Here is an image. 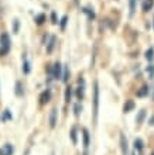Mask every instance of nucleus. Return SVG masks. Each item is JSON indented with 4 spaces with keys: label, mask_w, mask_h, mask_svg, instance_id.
Instances as JSON below:
<instances>
[{
    "label": "nucleus",
    "mask_w": 154,
    "mask_h": 155,
    "mask_svg": "<svg viewBox=\"0 0 154 155\" xmlns=\"http://www.w3.org/2000/svg\"><path fill=\"white\" fill-rule=\"evenodd\" d=\"M14 152V148H13L12 144H4L3 148H0V155H13Z\"/></svg>",
    "instance_id": "3"
},
{
    "label": "nucleus",
    "mask_w": 154,
    "mask_h": 155,
    "mask_svg": "<svg viewBox=\"0 0 154 155\" xmlns=\"http://www.w3.org/2000/svg\"><path fill=\"white\" fill-rule=\"evenodd\" d=\"M154 6V0H146L144 3H143V10L144 12H150L151 8Z\"/></svg>",
    "instance_id": "10"
},
{
    "label": "nucleus",
    "mask_w": 154,
    "mask_h": 155,
    "mask_svg": "<svg viewBox=\"0 0 154 155\" xmlns=\"http://www.w3.org/2000/svg\"><path fill=\"white\" fill-rule=\"evenodd\" d=\"M55 124H57V109H53L50 114V126L55 127Z\"/></svg>",
    "instance_id": "8"
},
{
    "label": "nucleus",
    "mask_w": 154,
    "mask_h": 155,
    "mask_svg": "<svg viewBox=\"0 0 154 155\" xmlns=\"http://www.w3.org/2000/svg\"><path fill=\"white\" fill-rule=\"evenodd\" d=\"M16 94L17 96H23L24 92H23V85H21V82H17L16 83Z\"/></svg>",
    "instance_id": "15"
},
{
    "label": "nucleus",
    "mask_w": 154,
    "mask_h": 155,
    "mask_svg": "<svg viewBox=\"0 0 154 155\" xmlns=\"http://www.w3.org/2000/svg\"><path fill=\"white\" fill-rule=\"evenodd\" d=\"M44 18H45L44 14H40V16H37V18H36V20H37V24H43V23H44Z\"/></svg>",
    "instance_id": "24"
},
{
    "label": "nucleus",
    "mask_w": 154,
    "mask_h": 155,
    "mask_svg": "<svg viewBox=\"0 0 154 155\" xmlns=\"http://www.w3.org/2000/svg\"><path fill=\"white\" fill-rule=\"evenodd\" d=\"M147 92H149V87H147V86H143L142 89L137 92V96L139 97H143V96H146L147 94Z\"/></svg>",
    "instance_id": "20"
},
{
    "label": "nucleus",
    "mask_w": 154,
    "mask_h": 155,
    "mask_svg": "<svg viewBox=\"0 0 154 155\" xmlns=\"http://www.w3.org/2000/svg\"><path fill=\"white\" fill-rule=\"evenodd\" d=\"M132 109H134V103L132 102V100H127V103H126L125 107H123V111H125V113H129Z\"/></svg>",
    "instance_id": "13"
},
{
    "label": "nucleus",
    "mask_w": 154,
    "mask_h": 155,
    "mask_svg": "<svg viewBox=\"0 0 154 155\" xmlns=\"http://www.w3.org/2000/svg\"><path fill=\"white\" fill-rule=\"evenodd\" d=\"M67 21H68V17L67 16H64L62 17V20H61V30L64 31L65 30V25H67Z\"/></svg>",
    "instance_id": "23"
},
{
    "label": "nucleus",
    "mask_w": 154,
    "mask_h": 155,
    "mask_svg": "<svg viewBox=\"0 0 154 155\" xmlns=\"http://www.w3.org/2000/svg\"><path fill=\"white\" fill-rule=\"evenodd\" d=\"M146 58H147V61H153V58H154V49L153 48H150L146 52Z\"/></svg>",
    "instance_id": "21"
},
{
    "label": "nucleus",
    "mask_w": 154,
    "mask_h": 155,
    "mask_svg": "<svg viewBox=\"0 0 154 155\" xmlns=\"http://www.w3.org/2000/svg\"><path fill=\"white\" fill-rule=\"evenodd\" d=\"M4 118H10V113H9V110H6V113H4Z\"/></svg>",
    "instance_id": "27"
},
{
    "label": "nucleus",
    "mask_w": 154,
    "mask_h": 155,
    "mask_svg": "<svg viewBox=\"0 0 154 155\" xmlns=\"http://www.w3.org/2000/svg\"><path fill=\"white\" fill-rule=\"evenodd\" d=\"M61 64L57 62L55 65H54V69H53V78L54 79H61L62 78V74H61Z\"/></svg>",
    "instance_id": "4"
},
{
    "label": "nucleus",
    "mask_w": 154,
    "mask_h": 155,
    "mask_svg": "<svg viewBox=\"0 0 154 155\" xmlns=\"http://www.w3.org/2000/svg\"><path fill=\"white\" fill-rule=\"evenodd\" d=\"M98 110H99V85L95 82V89H93V118L96 121L98 118Z\"/></svg>",
    "instance_id": "2"
},
{
    "label": "nucleus",
    "mask_w": 154,
    "mask_h": 155,
    "mask_svg": "<svg viewBox=\"0 0 154 155\" xmlns=\"http://www.w3.org/2000/svg\"><path fill=\"white\" fill-rule=\"evenodd\" d=\"M17 31H19V21L14 20V33L17 34Z\"/></svg>",
    "instance_id": "25"
},
{
    "label": "nucleus",
    "mask_w": 154,
    "mask_h": 155,
    "mask_svg": "<svg viewBox=\"0 0 154 155\" xmlns=\"http://www.w3.org/2000/svg\"><path fill=\"white\" fill-rule=\"evenodd\" d=\"M82 133H84V147H85V150H88V147H89V133L86 128H84Z\"/></svg>",
    "instance_id": "9"
},
{
    "label": "nucleus",
    "mask_w": 154,
    "mask_h": 155,
    "mask_svg": "<svg viewBox=\"0 0 154 155\" xmlns=\"http://www.w3.org/2000/svg\"><path fill=\"white\" fill-rule=\"evenodd\" d=\"M134 147H136V150L142 151V150H143V141H142V140H140V138L134 140Z\"/></svg>",
    "instance_id": "18"
},
{
    "label": "nucleus",
    "mask_w": 154,
    "mask_h": 155,
    "mask_svg": "<svg viewBox=\"0 0 154 155\" xmlns=\"http://www.w3.org/2000/svg\"><path fill=\"white\" fill-rule=\"evenodd\" d=\"M71 140H72V144H77V127H72L71 130Z\"/></svg>",
    "instance_id": "19"
},
{
    "label": "nucleus",
    "mask_w": 154,
    "mask_h": 155,
    "mask_svg": "<svg viewBox=\"0 0 154 155\" xmlns=\"http://www.w3.org/2000/svg\"><path fill=\"white\" fill-rule=\"evenodd\" d=\"M68 78H69V69H68V66H64V75H62V81H64V82H68Z\"/></svg>",
    "instance_id": "22"
},
{
    "label": "nucleus",
    "mask_w": 154,
    "mask_h": 155,
    "mask_svg": "<svg viewBox=\"0 0 154 155\" xmlns=\"http://www.w3.org/2000/svg\"><path fill=\"white\" fill-rule=\"evenodd\" d=\"M50 97H51V93H50V90H45V92H43L40 96V102L41 104H45V103L50 102Z\"/></svg>",
    "instance_id": "6"
},
{
    "label": "nucleus",
    "mask_w": 154,
    "mask_h": 155,
    "mask_svg": "<svg viewBox=\"0 0 154 155\" xmlns=\"http://www.w3.org/2000/svg\"><path fill=\"white\" fill-rule=\"evenodd\" d=\"M132 155H136V154H132Z\"/></svg>",
    "instance_id": "28"
},
{
    "label": "nucleus",
    "mask_w": 154,
    "mask_h": 155,
    "mask_svg": "<svg viewBox=\"0 0 154 155\" xmlns=\"http://www.w3.org/2000/svg\"><path fill=\"white\" fill-rule=\"evenodd\" d=\"M75 114H79V104H77V106H75Z\"/></svg>",
    "instance_id": "26"
},
{
    "label": "nucleus",
    "mask_w": 154,
    "mask_h": 155,
    "mask_svg": "<svg viewBox=\"0 0 154 155\" xmlns=\"http://www.w3.org/2000/svg\"><path fill=\"white\" fill-rule=\"evenodd\" d=\"M71 97H72V87L68 86L67 87V92H65V102H71Z\"/></svg>",
    "instance_id": "14"
},
{
    "label": "nucleus",
    "mask_w": 154,
    "mask_h": 155,
    "mask_svg": "<svg viewBox=\"0 0 154 155\" xmlns=\"http://www.w3.org/2000/svg\"><path fill=\"white\" fill-rule=\"evenodd\" d=\"M129 8H130V16H133L134 10H136V0H129Z\"/></svg>",
    "instance_id": "17"
},
{
    "label": "nucleus",
    "mask_w": 154,
    "mask_h": 155,
    "mask_svg": "<svg viewBox=\"0 0 154 155\" xmlns=\"http://www.w3.org/2000/svg\"><path fill=\"white\" fill-rule=\"evenodd\" d=\"M84 90H85V86H84V81L82 79H79V87H78L77 90V96L79 100H82L84 99Z\"/></svg>",
    "instance_id": "7"
},
{
    "label": "nucleus",
    "mask_w": 154,
    "mask_h": 155,
    "mask_svg": "<svg viewBox=\"0 0 154 155\" xmlns=\"http://www.w3.org/2000/svg\"><path fill=\"white\" fill-rule=\"evenodd\" d=\"M144 117H146V110H142L140 113H139L137 118H136V123H137V124H142L143 120H144Z\"/></svg>",
    "instance_id": "16"
},
{
    "label": "nucleus",
    "mask_w": 154,
    "mask_h": 155,
    "mask_svg": "<svg viewBox=\"0 0 154 155\" xmlns=\"http://www.w3.org/2000/svg\"><path fill=\"white\" fill-rule=\"evenodd\" d=\"M120 148H122L123 155H127L129 147H127V138L125 137V134H120Z\"/></svg>",
    "instance_id": "5"
},
{
    "label": "nucleus",
    "mask_w": 154,
    "mask_h": 155,
    "mask_svg": "<svg viewBox=\"0 0 154 155\" xmlns=\"http://www.w3.org/2000/svg\"><path fill=\"white\" fill-rule=\"evenodd\" d=\"M10 37L7 33H2L0 34V57L7 55L10 51Z\"/></svg>",
    "instance_id": "1"
},
{
    "label": "nucleus",
    "mask_w": 154,
    "mask_h": 155,
    "mask_svg": "<svg viewBox=\"0 0 154 155\" xmlns=\"http://www.w3.org/2000/svg\"><path fill=\"white\" fill-rule=\"evenodd\" d=\"M23 72H24L26 75L30 74V64H29V61H27L26 57H23Z\"/></svg>",
    "instance_id": "11"
},
{
    "label": "nucleus",
    "mask_w": 154,
    "mask_h": 155,
    "mask_svg": "<svg viewBox=\"0 0 154 155\" xmlns=\"http://www.w3.org/2000/svg\"><path fill=\"white\" fill-rule=\"evenodd\" d=\"M55 40H57V38L54 37H51V40H50V42H48V47H47V52L48 54H51L53 52V49H54V47H55Z\"/></svg>",
    "instance_id": "12"
},
{
    "label": "nucleus",
    "mask_w": 154,
    "mask_h": 155,
    "mask_svg": "<svg viewBox=\"0 0 154 155\" xmlns=\"http://www.w3.org/2000/svg\"><path fill=\"white\" fill-rule=\"evenodd\" d=\"M153 99H154V96H153Z\"/></svg>",
    "instance_id": "29"
}]
</instances>
